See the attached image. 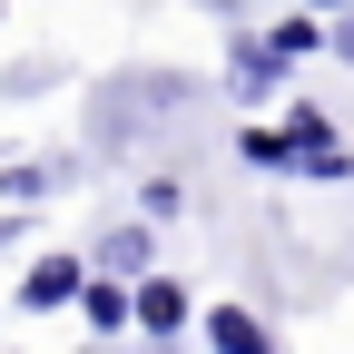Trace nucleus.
<instances>
[{
    "label": "nucleus",
    "mask_w": 354,
    "mask_h": 354,
    "mask_svg": "<svg viewBox=\"0 0 354 354\" xmlns=\"http://www.w3.org/2000/svg\"><path fill=\"white\" fill-rule=\"evenodd\" d=\"M207 344H216V354H276V344H266V325L246 315V305H216V315H207Z\"/></svg>",
    "instance_id": "obj_4"
},
{
    "label": "nucleus",
    "mask_w": 354,
    "mask_h": 354,
    "mask_svg": "<svg viewBox=\"0 0 354 354\" xmlns=\"http://www.w3.org/2000/svg\"><path fill=\"white\" fill-rule=\"evenodd\" d=\"M99 266H109V286H118V276H138V266H148V227H109Z\"/></svg>",
    "instance_id": "obj_6"
},
{
    "label": "nucleus",
    "mask_w": 354,
    "mask_h": 354,
    "mask_svg": "<svg viewBox=\"0 0 354 354\" xmlns=\"http://www.w3.org/2000/svg\"><path fill=\"white\" fill-rule=\"evenodd\" d=\"M128 325H148V335H177V325H187V286H177V276H148L138 295H128Z\"/></svg>",
    "instance_id": "obj_3"
},
{
    "label": "nucleus",
    "mask_w": 354,
    "mask_h": 354,
    "mask_svg": "<svg viewBox=\"0 0 354 354\" xmlns=\"http://www.w3.org/2000/svg\"><path fill=\"white\" fill-rule=\"evenodd\" d=\"M0 246H10V227H0Z\"/></svg>",
    "instance_id": "obj_11"
},
{
    "label": "nucleus",
    "mask_w": 354,
    "mask_h": 354,
    "mask_svg": "<svg viewBox=\"0 0 354 354\" xmlns=\"http://www.w3.org/2000/svg\"><path fill=\"white\" fill-rule=\"evenodd\" d=\"M79 315L99 325V335H118V325H128V286H109V276H88V286H79Z\"/></svg>",
    "instance_id": "obj_5"
},
{
    "label": "nucleus",
    "mask_w": 354,
    "mask_h": 354,
    "mask_svg": "<svg viewBox=\"0 0 354 354\" xmlns=\"http://www.w3.org/2000/svg\"><path fill=\"white\" fill-rule=\"evenodd\" d=\"M286 148H295V167H305V177H354V158L335 148V128H325L315 109H295V128H286Z\"/></svg>",
    "instance_id": "obj_2"
},
{
    "label": "nucleus",
    "mask_w": 354,
    "mask_h": 354,
    "mask_svg": "<svg viewBox=\"0 0 354 354\" xmlns=\"http://www.w3.org/2000/svg\"><path fill=\"white\" fill-rule=\"evenodd\" d=\"M315 39H325V30H315V20H295V10H286V20H276V30H266V50H276V59H295V50H315Z\"/></svg>",
    "instance_id": "obj_9"
},
{
    "label": "nucleus",
    "mask_w": 354,
    "mask_h": 354,
    "mask_svg": "<svg viewBox=\"0 0 354 354\" xmlns=\"http://www.w3.org/2000/svg\"><path fill=\"white\" fill-rule=\"evenodd\" d=\"M276 69H286L276 50H256V39H236V69H227V79L246 88V99H266V88H276Z\"/></svg>",
    "instance_id": "obj_7"
},
{
    "label": "nucleus",
    "mask_w": 354,
    "mask_h": 354,
    "mask_svg": "<svg viewBox=\"0 0 354 354\" xmlns=\"http://www.w3.org/2000/svg\"><path fill=\"white\" fill-rule=\"evenodd\" d=\"M325 39H335V50H344V59H354V10H344V20H335V30H325Z\"/></svg>",
    "instance_id": "obj_10"
},
{
    "label": "nucleus",
    "mask_w": 354,
    "mask_h": 354,
    "mask_svg": "<svg viewBox=\"0 0 354 354\" xmlns=\"http://www.w3.org/2000/svg\"><path fill=\"white\" fill-rule=\"evenodd\" d=\"M236 158H246V167H295V148L276 138V128H246V138H236Z\"/></svg>",
    "instance_id": "obj_8"
},
{
    "label": "nucleus",
    "mask_w": 354,
    "mask_h": 354,
    "mask_svg": "<svg viewBox=\"0 0 354 354\" xmlns=\"http://www.w3.org/2000/svg\"><path fill=\"white\" fill-rule=\"evenodd\" d=\"M79 286H88L79 256H39L30 276H20V305H30V315H59V305H79Z\"/></svg>",
    "instance_id": "obj_1"
}]
</instances>
